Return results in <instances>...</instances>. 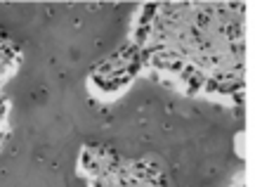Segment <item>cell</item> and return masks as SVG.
<instances>
[{
	"label": "cell",
	"mask_w": 255,
	"mask_h": 187,
	"mask_svg": "<svg viewBox=\"0 0 255 187\" xmlns=\"http://www.w3.org/2000/svg\"><path fill=\"white\" fill-rule=\"evenodd\" d=\"M215 5H165L158 14L151 55L163 59L165 69L187 71V76L213 78L234 71L232 40L220 24V14H213Z\"/></svg>",
	"instance_id": "1"
},
{
	"label": "cell",
	"mask_w": 255,
	"mask_h": 187,
	"mask_svg": "<svg viewBox=\"0 0 255 187\" xmlns=\"http://www.w3.org/2000/svg\"><path fill=\"white\" fill-rule=\"evenodd\" d=\"M9 50H7V43H2V40H0V81H2V78H7V74H5V71H7L9 69Z\"/></svg>",
	"instance_id": "2"
}]
</instances>
